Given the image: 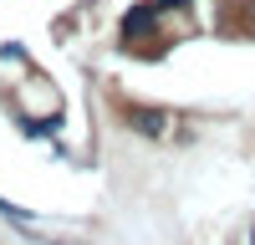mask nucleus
I'll return each mask as SVG.
<instances>
[{
  "instance_id": "f03ea898",
  "label": "nucleus",
  "mask_w": 255,
  "mask_h": 245,
  "mask_svg": "<svg viewBox=\"0 0 255 245\" xmlns=\"http://www.w3.org/2000/svg\"><path fill=\"white\" fill-rule=\"evenodd\" d=\"M163 122H168L163 113H138V128H143V133H158V128H163Z\"/></svg>"
},
{
  "instance_id": "f257e3e1",
  "label": "nucleus",
  "mask_w": 255,
  "mask_h": 245,
  "mask_svg": "<svg viewBox=\"0 0 255 245\" xmlns=\"http://www.w3.org/2000/svg\"><path fill=\"white\" fill-rule=\"evenodd\" d=\"M153 10H158V5H138V10H128V15H123V31H128V36H143L148 26H153Z\"/></svg>"
},
{
  "instance_id": "20e7f679",
  "label": "nucleus",
  "mask_w": 255,
  "mask_h": 245,
  "mask_svg": "<svg viewBox=\"0 0 255 245\" xmlns=\"http://www.w3.org/2000/svg\"><path fill=\"white\" fill-rule=\"evenodd\" d=\"M250 245H255V235H250Z\"/></svg>"
},
{
  "instance_id": "7ed1b4c3",
  "label": "nucleus",
  "mask_w": 255,
  "mask_h": 245,
  "mask_svg": "<svg viewBox=\"0 0 255 245\" xmlns=\"http://www.w3.org/2000/svg\"><path fill=\"white\" fill-rule=\"evenodd\" d=\"M153 5H184V0H153Z\"/></svg>"
}]
</instances>
